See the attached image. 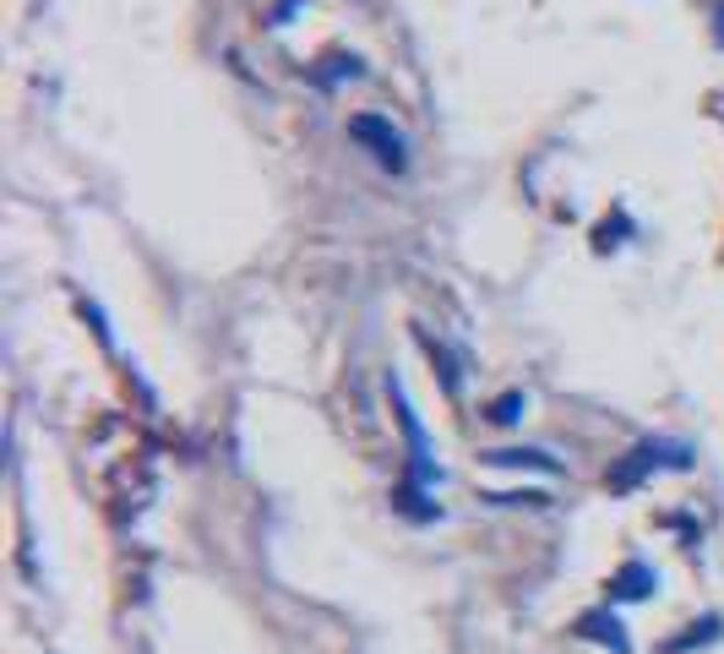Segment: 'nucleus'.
I'll return each instance as SVG.
<instances>
[{
  "instance_id": "1",
  "label": "nucleus",
  "mask_w": 724,
  "mask_h": 654,
  "mask_svg": "<svg viewBox=\"0 0 724 654\" xmlns=\"http://www.w3.org/2000/svg\"><path fill=\"white\" fill-rule=\"evenodd\" d=\"M349 132H354L360 143H371L382 164L404 169V137H398V132H393V126H387L382 115H354V121H349Z\"/></svg>"
},
{
  "instance_id": "2",
  "label": "nucleus",
  "mask_w": 724,
  "mask_h": 654,
  "mask_svg": "<svg viewBox=\"0 0 724 654\" xmlns=\"http://www.w3.org/2000/svg\"><path fill=\"white\" fill-rule=\"evenodd\" d=\"M659 453H665L659 442H643V448H632V453H626V464H621V470L610 475V486L626 490L632 481H637V475H643V470H654V464H659Z\"/></svg>"
},
{
  "instance_id": "3",
  "label": "nucleus",
  "mask_w": 724,
  "mask_h": 654,
  "mask_svg": "<svg viewBox=\"0 0 724 654\" xmlns=\"http://www.w3.org/2000/svg\"><path fill=\"white\" fill-rule=\"evenodd\" d=\"M582 628H588V639H610L615 650L626 654V639H621V628H615V622H604V617H588Z\"/></svg>"
},
{
  "instance_id": "4",
  "label": "nucleus",
  "mask_w": 724,
  "mask_h": 654,
  "mask_svg": "<svg viewBox=\"0 0 724 654\" xmlns=\"http://www.w3.org/2000/svg\"><path fill=\"white\" fill-rule=\"evenodd\" d=\"M490 464H540V470H556L545 453H490Z\"/></svg>"
},
{
  "instance_id": "5",
  "label": "nucleus",
  "mask_w": 724,
  "mask_h": 654,
  "mask_svg": "<svg viewBox=\"0 0 724 654\" xmlns=\"http://www.w3.org/2000/svg\"><path fill=\"white\" fill-rule=\"evenodd\" d=\"M518 409H523V398H518V393H507V398L496 404V415H490V420H501V426H507V420H518Z\"/></svg>"
}]
</instances>
